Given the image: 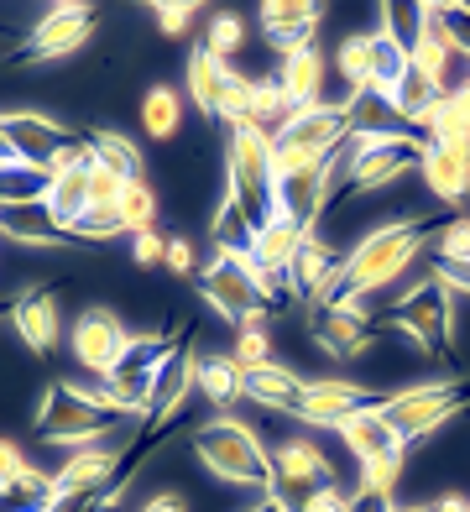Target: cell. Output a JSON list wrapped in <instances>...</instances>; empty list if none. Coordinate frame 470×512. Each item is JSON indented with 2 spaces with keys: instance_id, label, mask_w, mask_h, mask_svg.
Returning a JSON list of instances; mask_svg holds the SVG:
<instances>
[{
  "instance_id": "53",
  "label": "cell",
  "mask_w": 470,
  "mask_h": 512,
  "mask_svg": "<svg viewBox=\"0 0 470 512\" xmlns=\"http://www.w3.org/2000/svg\"><path fill=\"white\" fill-rule=\"evenodd\" d=\"M423 512H470V502H465L460 492H444V497H434V502H423Z\"/></svg>"
},
{
  "instance_id": "41",
  "label": "cell",
  "mask_w": 470,
  "mask_h": 512,
  "mask_svg": "<svg viewBox=\"0 0 470 512\" xmlns=\"http://www.w3.org/2000/svg\"><path fill=\"white\" fill-rule=\"evenodd\" d=\"M220 121L225 126H246V115H251V79L241 74V68H230V79H225V95H220Z\"/></svg>"
},
{
  "instance_id": "1",
  "label": "cell",
  "mask_w": 470,
  "mask_h": 512,
  "mask_svg": "<svg viewBox=\"0 0 470 512\" xmlns=\"http://www.w3.org/2000/svg\"><path fill=\"white\" fill-rule=\"evenodd\" d=\"M194 460L204 465L220 486H241V492H256V497H277V476H272V450L262 445V434L241 418H209L194 434Z\"/></svg>"
},
{
  "instance_id": "17",
  "label": "cell",
  "mask_w": 470,
  "mask_h": 512,
  "mask_svg": "<svg viewBox=\"0 0 470 512\" xmlns=\"http://www.w3.org/2000/svg\"><path fill=\"white\" fill-rule=\"evenodd\" d=\"M272 142H282V147H303V152H319V157H335V152L350 142L345 100H340V105H309V110H293V121L282 126Z\"/></svg>"
},
{
  "instance_id": "34",
  "label": "cell",
  "mask_w": 470,
  "mask_h": 512,
  "mask_svg": "<svg viewBox=\"0 0 470 512\" xmlns=\"http://www.w3.org/2000/svg\"><path fill=\"white\" fill-rule=\"evenodd\" d=\"M429 136L434 147H450V142H465L470 136V95L465 89H455V95H439L434 115H429Z\"/></svg>"
},
{
  "instance_id": "40",
  "label": "cell",
  "mask_w": 470,
  "mask_h": 512,
  "mask_svg": "<svg viewBox=\"0 0 470 512\" xmlns=\"http://www.w3.org/2000/svg\"><path fill=\"white\" fill-rule=\"evenodd\" d=\"M434 251H439V267H465V262H470V215L439 220V230H434Z\"/></svg>"
},
{
  "instance_id": "11",
  "label": "cell",
  "mask_w": 470,
  "mask_h": 512,
  "mask_svg": "<svg viewBox=\"0 0 470 512\" xmlns=\"http://www.w3.org/2000/svg\"><path fill=\"white\" fill-rule=\"evenodd\" d=\"M225 168H230V189L241 194L251 209L267 204L272 194V136L246 126H230V142H225Z\"/></svg>"
},
{
  "instance_id": "24",
  "label": "cell",
  "mask_w": 470,
  "mask_h": 512,
  "mask_svg": "<svg viewBox=\"0 0 470 512\" xmlns=\"http://www.w3.org/2000/svg\"><path fill=\"white\" fill-rule=\"evenodd\" d=\"M194 398H204L209 408L230 413L246 398V366L235 356H199L194 361Z\"/></svg>"
},
{
  "instance_id": "3",
  "label": "cell",
  "mask_w": 470,
  "mask_h": 512,
  "mask_svg": "<svg viewBox=\"0 0 470 512\" xmlns=\"http://www.w3.org/2000/svg\"><path fill=\"white\" fill-rule=\"evenodd\" d=\"M423 152H429V136L418 131H397V136H350L340 147V168H345V199H361V194H387L392 183H403Z\"/></svg>"
},
{
  "instance_id": "46",
  "label": "cell",
  "mask_w": 470,
  "mask_h": 512,
  "mask_svg": "<svg viewBox=\"0 0 470 512\" xmlns=\"http://www.w3.org/2000/svg\"><path fill=\"white\" fill-rule=\"evenodd\" d=\"M162 267H168L173 277H194V272H199L194 241H188V236H168V256H162Z\"/></svg>"
},
{
  "instance_id": "12",
  "label": "cell",
  "mask_w": 470,
  "mask_h": 512,
  "mask_svg": "<svg viewBox=\"0 0 470 512\" xmlns=\"http://www.w3.org/2000/svg\"><path fill=\"white\" fill-rule=\"evenodd\" d=\"M272 476L277 497H309L319 486H335V465L309 434H282L272 445Z\"/></svg>"
},
{
  "instance_id": "22",
  "label": "cell",
  "mask_w": 470,
  "mask_h": 512,
  "mask_svg": "<svg viewBox=\"0 0 470 512\" xmlns=\"http://www.w3.org/2000/svg\"><path fill=\"white\" fill-rule=\"evenodd\" d=\"M256 225H262V215H256V209L225 183L215 215H209V241H215V256H246L251 241H256Z\"/></svg>"
},
{
  "instance_id": "44",
  "label": "cell",
  "mask_w": 470,
  "mask_h": 512,
  "mask_svg": "<svg viewBox=\"0 0 470 512\" xmlns=\"http://www.w3.org/2000/svg\"><path fill=\"white\" fill-rule=\"evenodd\" d=\"M121 189H126V183L115 178L110 168L89 162V209H115V204H121Z\"/></svg>"
},
{
  "instance_id": "37",
  "label": "cell",
  "mask_w": 470,
  "mask_h": 512,
  "mask_svg": "<svg viewBox=\"0 0 470 512\" xmlns=\"http://www.w3.org/2000/svg\"><path fill=\"white\" fill-rule=\"evenodd\" d=\"M423 16H429V6H418V0H387L382 6V32L413 58L418 37H423Z\"/></svg>"
},
{
  "instance_id": "28",
  "label": "cell",
  "mask_w": 470,
  "mask_h": 512,
  "mask_svg": "<svg viewBox=\"0 0 470 512\" xmlns=\"http://www.w3.org/2000/svg\"><path fill=\"white\" fill-rule=\"evenodd\" d=\"M345 115H350V136H397V131H408L403 115H397V105L387 95H376V89L350 95L345 100Z\"/></svg>"
},
{
  "instance_id": "4",
  "label": "cell",
  "mask_w": 470,
  "mask_h": 512,
  "mask_svg": "<svg viewBox=\"0 0 470 512\" xmlns=\"http://www.w3.org/2000/svg\"><path fill=\"white\" fill-rule=\"evenodd\" d=\"M376 330H392L403 335L408 345H418L423 356H450L455 345V304H450V288L439 283V272H429L423 283H413L397 304L376 319Z\"/></svg>"
},
{
  "instance_id": "30",
  "label": "cell",
  "mask_w": 470,
  "mask_h": 512,
  "mask_svg": "<svg viewBox=\"0 0 470 512\" xmlns=\"http://www.w3.org/2000/svg\"><path fill=\"white\" fill-rule=\"evenodd\" d=\"M47 209H53V220L74 236V225L89 215V168H74V173H58L53 189H47Z\"/></svg>"
},
{
  "instance_id": "54",
  "label": "cell",
  "mask_w": 470,
  "mask_h": 512,
  "mask_svg": "<svg viewBox=\"0 0 470 512\" xmlns=\"http://www.w3.org/2000/svg\"><path fill=\"white\" fill-rule=\"evenodd\" d=\"M246 512H288V497H256V507Z\"/></svg>"
},
{
  "instance_id": "23",
  "label": "cell",
  "mask_w": 470,
  "mask_h": 512,
  "mask_svg": "<svg viewBox=\"0 0 470 512\" xmlns=\"http://www.w3.org/2000/svg\"><path fill=\"white\" fill-rule=\"evenodd\" d=\"M303 387H309V377H298V371H288L282 361H267V366H251V371H246V398H251L256 408H267V413L298 418Z\"/></svg>"
},
{
  "instance_id": "6",
  "label": "cell",
  "mask_w": 470,
  "mask_h": 512,
  "mask_svg": "<svg viewBox=\"0 0 470 512\" xmlns=\"http://www.w3.org/2000/svg\"><path fill=\"white\" fill-rule=\"evenodd\" d=\"M121 418L105 413L100 403H89V392L79 382H53L37 403V439L42 445H100L115 434Z\"/></svg>"
},
{
  "instance_id": "2",
  "label": "cell",
  "mask_w": 470,
  "mask_h": 512,
  "mask_svg": "<svg viewBox=\"0 0 470 512\" xmlns=\"http://www.w3.org/2000/svg\"><path fill=\"white\" fill-rule=\"evenodd\" d=\"M429 230H439V225L423 220V215H413V220H387V225H376L371 236H361L356 246L345 251V272H340L345 293L371 298V293L392 288L397 277L418 262V251H423V241H429Z\"/></svg>"
},
{
  "instance_id": "56",
  "label": "cell",
  "mask_w": 470,
  "mask_h": 512,
  "mask_svg": "<svg viewBox=\"0 0 470 512\" xmlns=\"http://www.w3.org/2000/svg\"><path fill=\"white\" fill-rule=\"evenodd\" d=\"M11 304H16V298H0V319H11Z\"/></svg>"
},
{
  "instance_id": "35",
  "label": "cell",
  "mask_w": 470,
  "mask_h": 512,
  "mask_svg": "<svg viewBox=\"0 0 470 512\" xmlns=\"http://www.w3.org/2000/svg\"><path fill=\"white\" fill-rule=\"evenodd\" d=\"M157 189L147 178H136V183H126L121 189V204H115V220H121V230L126 236H147V230L157 225Z\"/></svg>"
},
{
  "instance_id": "48",
  "label": "cell",
  "mask_w": 470,
  "mask_h": 512,
  "mask_svg": "<svg viewBox=\"0 0 470 512\" xmlns=\"http://www.w3.org/2000/svg\"><path fill=\"white\" fill-rule=\"evenodd\" d=\"M27 455H21V445H16V439H6V434H0V492H11V486H16V476L21 471H27Z\"/></svg>"
},
{
  "instance_id": "21",
  "label": "cell",
  "mask_w": 470,
  "mask_h": 512,
  "mask_svg": "<svg viewBox=\"0 0 470 512\" xmlns=\"http://www.w3.org/2000/svg\"><path fill=\"white\" fill-rule=\"evenodd\" d=\"M309 230H314V225H303L298 215H262V225H256V241H251V256H256V262H262L272 277H288L298 246L309 241Z\"/></svg>"
},
{
  "instance_id": "45",
  "label": "cell",
  "mask_w": 470,
  "mask_h": 512,
  "mask_svg": "<svg viewBox=\"0 0 470 512\" xmlns=\"http://www.w3.org/2000/svg\"><path fill=\"white\" fill-rule=\"evenodd\" d=\"M439 21H444V32H450V42L470 58V6H450V0H439Z\"/></svg>"
},
{
  "instance_id": "27",
  "label": "cell",
  "mask_w": 470,
  "mask_h": 512,
  "mask_svg": "<svg viewBox=\"0 0 470 512\" xmlns=\"http://www.w3.org/2000/svg\"><path fill=\"white\" fill-rule=\"evenodd\" d=\"M225 79H230V63H220L215 53H204V48L188 53V105H194V110L204 115V121L220 110Z\"/></svg>"
},
{
  "instance_id": "50",
  "label": "cell",
  "mask_w": 470,
  "mask_h": 512,
  "mask_svg": "<svg viewBox=\"0 0 470 512\" xmlns=\"http://www.w3.org/2000/svg\"><path fill=\"white\" fill-rule=\"evenodd\" d=\"M141 512H188V497L183 492H152L141 502Z\"/></svg>"
},
{
  "instance_id": "57",
  "label": "cell",
  "mask_w": 470,
  "mask_h": 512,
  "mask_svg": "<svg viewBox=\"0 0 470 512\" xmlns=\"http://www.w3.org/2000/svg\"><path fill=\"white\" fill-rule=\"evenodd\" d=\"M465 95H470V58H465Z\"/></svg>"
},
{
  "instance_id": "25",
  "label": "cell",
  "mask_w": 470,
  "mask_h": 512,
  "mask_svg": "<svg viewBox=\"0 0 470 512\" xmlns=\"http://www.w3.org/2000/svg\"><path fill=\"white\" fill-rule=\"evenodd\" d=\"M376 403H382V398H376ZM335 434H340L345 455L356 460V465H366V460H376V455H387V450L403 445V439H397V429L382 418V408H366V413H356V418H345Z\"/></svg>"
},
{
  "instance_id": "43",
  "label": "cell",
  "mask_w": 470,
  "mask_h": 512,
  "mask_svg": "<svg viewBox=\"0 0 470 512\" xmlns=\"http://www.w3.org/2000/svg\"><path fill=\"white\" fill-rule=\"evenodd\" d=\"M235 361H241L246 371L251 366H267L272 361V335L267 330H235V351H230Z\"/></svg>"
},
{
  "instance_id": "59",
  "label": "cell",
  "mask_w": 470,
  "mask_h": 512,
  "mask_svg": "<svg viewBox=\"0 0 470 512\" xmlns=\"http://www.w3.org/2000/svg\"><path fill=\"white\" fill-rule=\"evenodd\" d=\"M288 512H293V507H288Z\"/></svg>"
},
{
  "instance_id": "14",
  "label": "cell",
  "mask_w": 470,
  "mask_h": 512,
  "mask_svg": "<svg viewBox=\"0 0 470 512\" xmlns=\"http://www.w3.org/2000/svg\"><path fill=\"white\" fill-rule=\"evenodd\" d=\"M121 465H126V455L115 445H84L58 465L53 481H58L63 502H89V497H105L121 481Z\"/></svg>"
},
{
  "instance_id": "15",
  "label": "cell",
  "mask_w": 470,
  "mask_h": 512,
  "mask_svg": "<svg viewBox=\"0 0 470 512\" xmlns=\"http://www.w3.org/2000/svg\"><path fill=\"white\" fill-rule=\"evenodd\" d=\"M0 131H6L11 152L27 162V168H42V173H47V162L79 136V131H68L53 115H37V110H0Z\"/></svg>"
},
{
  "instance_id": "33",
  "label": "cell",
  "mask_w": 470,
  "mask_h": 512,
  "mask_svg": "<svg viewBox=\"0 0 470 512\" xmlns=\"http://www.w3.org/2000/svg\"><path fill=\"white\" fill-rule=\"evenodd\" d=\"M408 68H413V58L397 48V42H392L382 27H371V89H376V95L392 100V89L403 84Z\"/></svg>"
},
{
  "instance_id": "26",
  "label": "cell",
  "mask_w": 470,
  "mask_h": 512,
  "mask_svg": "<svg viewBox=\"0 0 470 512\" xmlns=\"http://www.w3.org/2000/svg\"><path fill=\"white\" fill-rule=\"evenodd\" d=\"M277 84L288 89V100L298 110L324 105V58H319V48H303V53L277 58Z\"/></svg>"
},
{
  "instance_id": "31",
  "label": "cell",
  "mask_w": 470,
  "mask_h": 512,
  "mask_svg": "<svg viewBox=\"0 0 470 512\" xmlns=\"http://www.w3.org/2000/svg\"><path fill=\"white\" fill-rule=\"evenodd\" d=\"M178 126H183V100L168 84H152L147 95H141V131H147L152 142H173Z\"/></svg>"
},
{
  "instance_id": "36",
  "label": "cell",
  "mask_w": 470,
  "mask_h": 512,
  "mask_svg": "<svg viewBox=\"0 0 470 512\" xmlns=\"http://www.w3.org/2000/svg\"><path fill=\"white\" fill-rule=\"evenodd\" d=\"M335 74L345 79V100L371 89V32H350L335 48Z\"/></svg>"
},
{
  "instance_id": "9",
  "label": "cell",
  "mask_w": 470,
  "mask_h": 512,
  "mask_svg": "<svg viewBox=\"0 0 470 512\" xmlns=\"http://www.w3.org/2000/svg\"><path fill=\"white\" fill-rule=\"evenodd\" d=\"M94 37V6H53L32 21L11 63H63Z\"/></svg>"
},
{
  "instance_id": "47",
  "label": "cell",
  "mask_w": 470,
  "mask_h": 512,
  "mask_svg": "<svg viewBox=\"0 0 470 512\" xmlns=\"http://www.w3.org/2000/svg\"><path fill=\"white\" fill-rule=\"evenodd\" d=\"M162 256H168V236H162V230L131 236V262H136V267H162Z\"/></svg>"
},
{
  "instance_id": "58",
  "label": "cell",
  "mask_w": 470,
  "mask_h": 512,
  "mask_svg": "<svg viewBox=\"0 0 470 512\" xmlns=\"http://www.w3.org/2000/svg\"><path fill=\"white\" fill-rule=\"evenodd\" d=\"M408 512H423V507H408Z\"/></svg>"
},
{
  "instance_id": "19",
  "label": "cell",
  "mask_w": 470,
  "mask_h": 512,
  "mask_svg": "<svg viewBox=\"0 0 470 512\" xmlns=\"http://www.w3.org/2000/svg\"><path fill=\"white\" fill-rule=\"evenodd\" d=\"M418 178H423V189H429L439 204L460 209L470 199V136L465 142H450V147L429 142V152H423V162H418Z\"/></svg>"
},
{
  "instance_id": "32",
  "label": "cell",
  "mask_w": 470,
  "mask_h": 512,
  "mask_svg": "<svg viewBox=\"0 0 470 512\" xmlns=\"http://www.w3.org/2000/svg\"><path fill=\"white\" fill-rule=\"evenodd\" d=\"M89 147H94V162H100V168H110L121 183H136V178H141V152L131 147V136L100 126V131H89Z\"/></svg>"
},
{
  "instance_id": "16",
  "label": "cell",
  "mask_w": 470,
  "mask_h": 512,
  "mask_svg": "<svg viewBox=\"0 0 470 512\" xmlns=\"http://www.w3.org/2000/svg\"><path fill=\"white\" fill-rule=\"evenodd\" d=\"M319 16H324V6H314V0H267V6L256 11V27H262L267 48L277 58H288V53L314 48Z\"/></svg>"
},
{
  "instance_id": "5",
  "label": "cell",
  "mask_w": 470,
  "mask_h": 512,
  "mask_svg": "<svg viewBox=\"0 0 470 512\" xmlns=\"http://www.w3.org/2000/svg\"><path fill=\"white\" fill-rule=\"evenodd\" d=\"M465 403H470V387L465 382H418V387L387 392L376 408H382V418L397 429V439L413 450V445H423V439H434Z\"/></svg>"
},
{
  "instance_id": "52",
  "label": "cell",
  "mask_w": 470,
  "mask_h": 512,
  "mask_svg": "<svg viewBox=\"0 0 470 512\" xmlns=\"http://www.w3.org/2000/svg\"><path fill=\"white\" fill-rule=\"evenodd\" d=\"M434 272H439V283L450 293H470V262L465 267H434Z\"/></svg>"
},
{
  "instance_id": "13",
  "label": "cell",
  "mask_w": 470,
  "mask_h": 512,
  "mask_svg": "<svg viewBox=\"0 0 470 512\" xmlns=\"http://www.w3.org/2000/svg\"><path fill=\"white\" fill-rule=\"evenodd\" d=\"M376 408V392L350 382V377H309V387H303V403H298V424L309 429H340L345 418H356Z\"/></svg>"
},
{
  "instance_id": "38",
  "label": "cell",
  "mask_w": 470,
  "mask_h": 512,
  "mask_svg": "<svg viewBox=\"0 0 470 512\" xmlns=\"http://www.w3.org/2000/svg\"><path fill=\"white\" fill-rule=\"evenodd\" d=\"M204 53H215L220 63H230L235 53L246 48V16L241 11H215L204 21V42H199Z\"/></svg>"
},
{
  "instance_id": "20",
  "label": "cell",
  "mask_w": 470,
  "mask_h": 512,
  "mask_svg": "<svg viewBox=\"0 0 470 512\" xmlns=\"http://www.w3.org/2000/svg\"><path fill=\"white\" fill-rule=\"evenodd\" d=\"M0 236L16 241V246H37V251H68V246H79V241L53 220L47 199H32V204H0Z\"/></svg>"
},
{
  "instance_id": "8",
  "label": "cell",
  "mask_w": 470,
  "mask_h": 512,
  "mask_svg": "<svg viewBox=\"0 0 470 512\" xmlns=\"http://www.w3.org/2000/svg\"><path fill=\"white\" fill-rule=\"evenodd\" d=\"M309 330L329 361H366L376 345V319L366 314V298H356V293H340L335 304L314 309Z\"/></svg>"
},
{
  "instance_id": "51",
  "label": "cell",
  "mask_w": 470,
  "mask_h": 512,
  "mask_svg": "<svg viewBox=\"0 0 470 512\" xmlns=\"http://www.w3.org/2000/svg\"><path fill=\"white\" fill-rule=\"evenodd\" d=\"M350 512H397V502L382 497V492H356L350 497Z\"/></svg>"
},
{
  "instance_id": "49",
  "label": "cell",
  "mask_w": 470,
  "mask_h": 512,
  "mask_svg": "<svg viewBox=\"0 0 470 512\" xmlns=\"http://www.w3.org/2000/svg\"><path fill=\"white\" fill-rule=\"evenodd\" d=\"M293 512H350V497L340 492V486H319V492H309Z\"/></svg>"
},
{
  "instance_id": "29",
  "label": "cell",
  "mask_w": 470,
  "mask_h": 512,
  "mask_svg": "<svg viewBox=\"0 0 470 512\" xmlns=\"http://www.w3.org/2000/svg\"><path fill=\"white\" fill-rule=\"evenodd\" d=\"M293 100H288V89L277 84V74H267V79H251V115L246 121L256 126V131H267V136H277L282 126L293 121Z\"/></svg>"
},
{
  "instance_id": "18",
  "label": "cell",
  "mask_w": 470,
  "mask_h": 512,
  "mask_svg": "<svg viewBox=\"0 0 470 512\" xmlns=\"http://www.w3.org/2000/svg\"><path fill=\"white\" fill-rule=\"evenodd\" d=\"M11 324H16V335H21V345H27L32 356H53V351H58V335H63L58 288H53V283H42V288L16 293V304H11Z\"/></svg>"
},
{
  "instance_id": "7",
  "label": "cell",
  "mask_w": 470,
  "mask_h": 512,
  "mask_svg": "<svg viewBox=\"0 0 470 512\" xmlns=\"http://www.w3.org/2000/svg\"><path fill=\"white\" fill-rule=\"evenodd\" d=\"M199 298H204V304L215 309L225 324H235V330H267L272 304L256 293V283L230 262V256L204 262V272H199Z\"/></svg>"
},
{
  "instance_id": "10",
  "label": "cell",
  "mask_w": 470,
  "mask_h": 512,
  "mask_svg": "<svg viewBox=\"0 0 470 512\" xmlns=\"http://www.w3.org/2000/svg\"><path fill=\"white\" fill-rule=\"evenodd\" d=\"M131 330L121 324V314L115 309H89L74 319V330H68V351H74V361L84 371H94V377H110L115 366H121V356L131 351Z\"/></svg>"
},
{
  "instance_id": "39",
  "label": "cell",
  "mask_w": 470,
  "mask_h": 512,
  "mask_svg": "<svg viewBox=\"0 0 470 512\" xmlns=\"http://www.w3.org/2000/svg\"><path fill=\"white\" fill-rule=\"evenodd\" d=\"M356 492H382V497H397V481H403V471H408V445H397V450H387V455H376V460H366V465H356Z\"/></svg>"
},
{
  "instance_id": "42",
  "label": "cell",
  "mask_w": 470,
  "mask_h": 512,
  "mask_svg": "<svg viewBox=\"0 0 470 512\" xmlns=\"http://www.w3.org/2000/svg\"><path fill=\"white\" fill-rule=\"evenodd\" d=\"M194 16H199L194 0H168V6L157 0V6H152V21H157V32H162V37H188Z\"/></svg>"
},
{
  "instance_id": "55",
  "label": "cell",
  "mask_w": 470,
  "mask_h": 512,
  "mask_svg": "<svg viewBox=\"0 0 470 512\" xmlns=\"http://www.w3.org/2000/svg\"><path fill=\"white\" fill-rule=\"evenodd\" d=\"M16 162H21V157L11 152V142H6V131H0V168H16Z\"/></svg>"
}]
</instances>
